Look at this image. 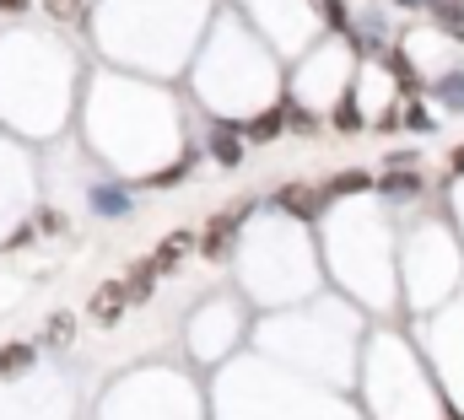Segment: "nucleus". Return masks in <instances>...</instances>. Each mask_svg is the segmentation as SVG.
<instances>
[{
  "label": "nucleus",
  "instance_id": "f257e3e1",
  "mask_svg": "<svg viewBox=\"0 0 464 420\" xmlns=\"http://www.w3.org/2000/svg\"><path fill=\"white\" fill-rule=\"evenodd\" d=\"M243 215H248V205L217 210V215L206 221V232H200V253H206V259H227L232 243H237V226H243Z\"/></svg>",
  "mask_w": 464,
  "mask_h": 420
},
{
  "label": "nucleus",
  "instance_id": "f03ea898",
  "mask_svg": "<svg viewBox=\"0 0 464 420\" xmlns=\"http://www.w3.org/2000/svg\"><path fill=\"white\" fill-rule=\"evenodd\" d=\"M330 200V189H308V184H286V189H276V205L292 210V215H303V221H314L319 210Z\"/></svg>",
  "mask_w": 464,
  "mask_h": 420
},
{
  "label": "nucleus",
  "instance_id": "7ed1b4c3",
  "mask_svg": "<svg viewBox=\"0 0 464 420\" xmlns=\"http://www.w3.org/2000/svg\"><path fill=\"white\" fill-rule=\"evenodd\" d=\"M124 308H130V291H124V281H114V286H103V291H92V318H98L103 329H114Z\"/></svg>",
  "mask_w": 464,
  "mask_h": 420
},
{
  "label": "nucleus",
  "instance_id": "20e7f679",
  "mask_svg": "<svg viewBox=\"0 0 464 420\" xmlns=\"http://www.w3.org/2000/svg\"><path fill=\"white\" fill-rule=\"evenodd\" d=\"M157 275H162V264H157V259H140V264L124 275V291H130V302H151V291H157Z\"/></svg>",
  "mask_w": 464,
  "mask_h": 420
},
{
  "label": "nucleus",
  "instance_id": "39448f33",
  "mask_svg": "<svg viewBox=\"0 0 464 420\" xmlns=\"http://www.w3.org/2000/svg\"><path fill=\"white\" fill-rule=\"evenodd\" d=\"M211 157H217L222 167H237V162H243V135H237L232 124H211Z\"/></svg>",
  "mask_w": 464,
  "mask_h": 420
},
{
  "label": "nucleus",
  "instance_id": "423d86ee",
  "mask_svg": "<svg viewBox=\"0 0 464 420\" xmlns=\"http://www.w3.org/2000/svg\"><path fill=\"white\" fill-rule=\"evenodd\" d=\"M92 210H98V215H130L135 200H130V189H119V184H98V189H92Z\"/></svg>",
  "mask_w": 464,
  "mask_h": 420
},
{
  "label": "nucleus",
  "instance_id": "0eeeda50",
  "mask_svg": "<svg viewBox=\"0 0 464 420\" xmlns=\"http://www.w3.org/2000/svg\"><path fill=\"white\" fill-rule=\"evenodd\" d=\"M33 356H38L33 345H16V339H11V345H0V383H11V377H22V372L33 367Z\"/></svg>",
  "mask_w": 464,
  "mask_h": 420
},
{
  "label": "nucleus",
  "instance_id": "6e6552de",
  "mask_svg": "<svg viewBox=\"0 0 464 420\" xmlns=\"http://www.w3.org/2000/svg\"><path fill=\"white\" fill-rule=\"evenodd\" d=\"M189 243H200V237H189V232H168L162 248H157V264H162V270H179V264L189 259Z\"/></svg>",
  "mask_w": 464,
  "mask_h": 420
},
{
  "label": "nucleus",
  "instance_id": "1a4fd4ad",
  "mask_svg": "<svg viewBox=\"0 0 464 420\" xmlns=\"http://www.w3.org/2000/svg\"><path fill=\"white\" fill-rule=\"evenodd\" d=\"M378 189H383L389 200H416V195H421V178H416L411 167H394V173H389V178H383Z\"/></svg>",
  "mask_w": 464,
  "mask_h": 420
},
{
  "label": "nucleus",
  "instance_id": "9d476101",
  "mask_svg": "<svg viewBox=\"0 0 464 420\" xmlns=\"http://www.w3.org/2000/svg\"><path fill=\"white\" fill-rule=\"evenodd\" d=\"M71 339H76V318L71 313H54L44 323V350H65Z\"/></svg>",
  "mask_w": 464,
  "mask_h": 420
},
{
  "label": "nucleus",
  "instance_id": "9b49d317",
  "mask_svg": "<svg viewBox=\"0 0 464 420\" xmlns=\"http://www.w3.org/2000/svg\"><path fill=\"white\" fill-rule=\"evenodd\" d=\"M438 103L449 108V113H459V108H464V71H454V76H443V81H438Z\"/></svg>",
  "mask_w": 464,
  "mask_h": 420
},
{
  "label": "nucleus",
  "instance_id": "f8f14e48",
  "mask_svg": "<svg viewBox=\"0 0 464 420\" xmlns=\"http://www.w3.org/2000/svg\"><path fill=\"white\" fill-rule=\"evenodd\" d=\"M281 129H286V108H276V113H259V119L248 124V135H254V140H276Z\"/></svg>",
  "mask_w": 464,
  "mask_h": 420
},
{
  "label": "nucleus",
  "instance_id": "ddd939ff",
  "mask_svg": "<svg viewBox=\"0 0 464 420\" xmlns=\"http://www.w3.org/2000/svg\"><path fill=\"white\" fill-rule=\"evenodd\" d=\"M432 11H438V22H443L454 38H464V5L459 0H432Z\"/></svg>",
  "mask_w": 464,
  "mask_h": 420
},
{
  "label": "nucleus",
  "instance_id": "4468645a",
  "mask_svg": "<svg viewBox=\"0 0 464 420\" xmlns=\"http://www.w3.org/2000/svg\"><path fill=\"white\" fill-rule=\"evenodd\" d=\"M324 189H330V195H362V189H372V178H367V173H335Z\"/></svg>",
  "mask_w": 464,
  "mask_h": 420
},
{
  "label": "nucleus",
  "instance_id": "2eb2a0df",
  "mask_svg": "<svg viewBox=\"0 0 464 420\" xmlns=\"http://www.w3.org/2000/svg\"><path fill=\"white\" fill-rule=\"evenodd\" d=\"M49 5V16H60V22H76L82 16V0H44Z\"/></svg>",
  "mask_w": 464,
  "mask_h": 420
},
{
  "label": "nucleus",
  "instance_id": "dca6fc26",
  "mask_svg": "<svg viewBox=\"0 0 464 420\" xmlns=\"http://www.w3.org/2000/svg\"><path fill=\"white\" fill-rule=\"evenodd\" d=\"M389 76H394V81H405V87L416 81V71H411V60H405V54H389Z\"/></svg>",
  "mask_w": 464,
  "mask_h": 420
},
{
  "label": "nucleus",
  "instance_id": "f3484780",
  "mask_svg": "<svg viewBox=\"0 0 464 420\" xmlns=\"http://www.w3.org/2000/svg\"><path fill=\"white\" fill-rule=\"evenodd\" d=\"M286 124H292V129H303V135H314V129H319V119H314V113H303V108H286Z\"/></svg>",
  "mask_w": 464,
  "mask_h": 420
},
{
  "label": "nucleus",
  "instance_id": "a211bd4d",
  "mask_svg": "<svg viewBox=\"0 0 464 420\" xmlns=\"http://www.w3.org/2000/svg\"><path fill=\"white\" fill-rule=\"evenodd\" d=\"M335 129H346V135H356V129H362V113H356L351 103H341V113H335Z\"/></svg>",
  "mask_w": 464,
  "mask_h": 420
},
{
  "label": "nucleus",
  "instance_id": "6ab92c4d",
  "mask_svg": "<svg viewBox=\"0 0 464 420\" xmlns=\"http://www.w3.org/2000/svg\"><path fill=\"white\" fill-rule=\"evenodd\" d=\"M189 167H195V157H184V162H173V167H168V173H157V184H179V178H184V173H189Z\"/></svg>",
  "mask_w": 464,
  "mask_h": 420
},
{
  "label": "nucleus",
  "instance_id": "aec40b11",
  "mask_svg": "<svg viewBox=\"0 0 464 420\" xmlns=\"http://www.w3.org/2000/svg\"><path fill=\"white\" fill-rule=\"evenodd\" d=\"M405 124H411V129H432V113H427V108H405Z\"/></svg>",
  "mask_w": 464,
  "mask_h": 420
},
{
  "label": "nucleus",
  "instance_id": "412c9836",
  "mask_svg": "<svg viewBox=\"0 0 464 420\" xmlns=\"http://www.w3.org/2000/svg\"><path fill=\"white\" fill-rule=\"evenodd\" d=\"M324 11H330V27H346V11H341V0H324Z\"/></svg>",
  "mask_w": 464,
  "mask_h": 420
},
{
  "label": "nucleus",
  "instance_id": "4be33fe9",
  "mask_svg": "<svg viewBox=\"0 0 464 420\" xmlns=\"http://www.w3.org/2000/svg\"><path fill=\"white\" fill-rule=\"evenodd\" d=\"M449 173H454V178H464V146L454 151V162H449Z\"/></svg>",
  "mask_w": 464,
  "mask_h": 420
},
{
  "label": "nucleus",
  "instance_id": "5701e85b",
  "mask_svg": "<svg viewBox=\"0 0 464 420\" xmlns=\"http://www.w3.org/2000/svg\"><path fill=\"white\" fill-rule=\"evenodd\" d=\"M22 5H27V0H0V11H22Z\"/></svg>",
  "mask_w": 464,
  "mask_h": 420
},
{
  "label": "nucleus",
  "instance_id": "b1692460",
  "mask_svg": "<svg viewBox=\"0 0 464 420\" xmlns=\"http://www.w3.org/2000/svg\"><path fill=\"white\" fill-rule=\"evenodd\" d=\"M400 5H421V0H400Z\"/></svg>",
  "mask_w": 464,
  "mask_h": 420
}]
</instances>
